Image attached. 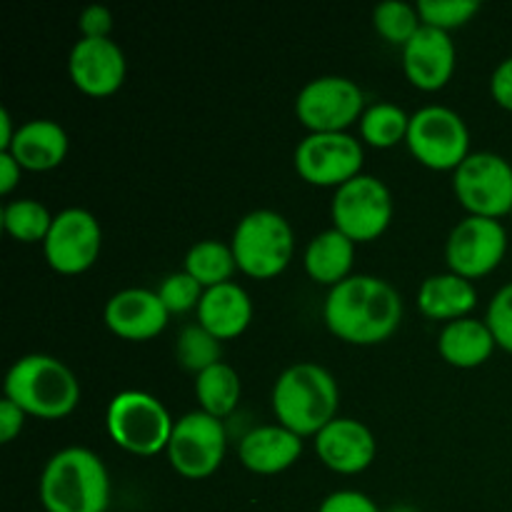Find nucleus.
<instances>
[{
    "label": "nucleus",
    "instance_id": "f257e3e1",
    "mask_svg": "<svg viewBox=\"0 0 512 512\" xmlns=\"http://www.w3.org/2000/svg\"><path fill=\"white\" fill-rule=\"evenodd\" d=\"M323 320L343 343L378 345L400 328L403 298L393 283L378 275H350L328 290Z\"/></svg>",
    "mask_w": 512,
    "mask_h": 512
},
{
    "label": "nucleus",
    "instance_id": "f03ea898",
    "mask_svg": "<svg viewBox=\"0 0 512 512\" xmlns=\"http://www.w3.org/2000/svg\"><path fill=\"white\" fill-rule=\"evenodd\" d=\"M38 493L45 512H108V468L90 448L70 445L50 455Z\"/></svg>",
    "mask_w": 512,
    "mask_h": 512
},
{
    "label": "nucleus",
    "instance_id": "7ed1b4c3",
    "mask_svg": "<svg viewBox=\"0 0 512 512\" xmlns=\"http://www.w3.org/2000/svg\"><path fill=\"white\" fill-rule=\"evenodd\" d=\"M273 413L300 438H315L338 418L340 388L335 375L318 363H295L273 385Z\"/></svg>",
    "mask_w": 512,
    "mask_h": 512
},
{
    "label": "nucleus",
    "instance_id": "20e7f679",
    "mask_svg": "<svg viewBox=\"0 0 512 512\" xmlns=\"http://www.w3.org/2000/svg\"><path fill=\"white\" fill-rule=\"evenodd\" d=\"M5 398L23 408L25 415L60 420L78 408L80 380L63 360L45 353H30L8 368Z\"/></svg>",
    "mask_w": 512,
    "mask_h": 512
},
{
    "label": "nucleus",
    "instance_id": "39448f33",
    "mask_svg": "<svg viewBox=\"0 0 512 512\" xmlns=\"http://www.w3.org/2000/svg\"><path fill=\"white\" fill-rule=\"evenodd\" d=\"M238 270L258 280L283 273L295 255V233L283 213L258 208L238 220L230 238Z\"/></svg>",
    "mask_w": 512,
    "mask_h": 512
},
{
    "label": "nucleus",
    "instance_id": "423d86ee",
    "mask_svg": "<svg viewBox=\"0 0 512 512\" xmlns=\"http://www.w3.org/2000/svg\"><path fill=\"white\" fill-rule=\"evenodd\" d=\"M105 428L110 440L125 453L153 458L168 450L175 420L155 395L143 390H123L108 403Z\"/></svg>",
    "mask_w": 512,
    "mask_h": 512
},
{
    "label": "nucleus",
    "instance_id": "0eeeda50",
    "mask_svg": "<svg viewBox=\"0 0 512 512\" xmlns=\"http://www.w3.org/2000/svg\"><path fill=\"white\" fill-rule=\"evenodd\" d=\"M408 150L430 170H458L470 155V130L463 115L448 105L430 103L410 115Z\"/></svg>",
    "mask_w": 512,
    "mask_h": 512
},
{
    "label": "nucleus",
    "instance_id": "6e6552de",
    "mask_svg": "<svg viewBox=\"0 0 512 512\" xmlns=\"http://www.w3.org/2000/svg\"><path fill=\"white\" fill-rule=\"evenodd\" d=\"M393 193L380 178L360 173L340 185L330 203L333 228L348 235L353 243H370L388 230L393 220Z\"/></svg>",
    "mask_w": 512,
    "mask_h": 512
},
{
    "label": "nucleus",
    "instance_id": "1a4fd4ad",
    "mask_svg": "<svg viewBox=\"0 0 512 512\" xmlns=\"http://www.w3.org/2000/svg\"><path fill=\"white\" fill-rule=\"evenodd\" d=\"M365 93L345 75L308 80L295 98V115L310 133H348L365 113Z\"/></svg>",
    "mask_w": 512,
    "mask_h": 512
},
{
    "label": "nucleus",
    "instance_id": "9d476101",
    "mask_svg": "<svg viewBox=\"0 0 512 512\" xmlns=\"http://www.w3.org/2000/svg\"><path fill=\"white\" fill-rule=\"evenodd\" d=\"M453 190L468 215L500 220L512 213V163L493 150L470 153L453 173Z\"/></svg>",
    "mask_w": 512,
    "mask_h": 512
},
{
    "label": "nucleus",
    "instance_id": "9b49d317",
    "mask_svg": "<svg viewBox=\"0 0 512 512\" xmlns=\"http://www.w3.org/2000/svg\"><path fill=\"white\" fill-rule=\"evenodd\" d=\"M228 450V433L223 420L193 410L175 420L168 443V460L178 475L188 480H205L223 465Z\"/></svg>",
    "mask_w": 512,
    "mask_h": 512
},
{
    "label": "nucleus",
    "instance_id": "f8f14e48",
    "mask_svg": "<svg viewBox=\"0 0 512 512\" xmlns=\"http://www.w3.org/2000/svg\"><path fill=\"white\" fill-rule=\"evenodd\" d=\"M300 178L318 188H335L363 173L365 148L350 133H308L293 155Z\"/></svg>",
    "mask_w": 512,
    "mask_h": 512
},
{
    "label": "nucleus",
    "instance_id": "ddd939ff",
    "mask_svg": "<svg viewBox=\"0 0 512 512\" xmlns=\"http://www.w3.org/2000/svg\"><path fill=\"white\" fill-rule=\"evenodd\" d=\"M508 253V230L500 220L465 215L445 240V260L450 273L460 278H483L503 263Z\"/></svg>",
    "mask_w": 512,
    "mask_h": 512
},
{
    "label": "nucleus",
    "instance_id": "4468645a",
    "mask_svg": "<svg viewBox=\"0 0 512 512\" xmlns=\"http://www.w3.org/2000/svg\"><path fill=\"white\" fill-rule=\"evenodd\" d=\"M103 250L100 220L85 208H65L53 218L43 243L45 260L60 275H80L93 268Z\"/></svg>",
    "mask_w": 512,
    "mask_h": 512
},
{
    "label": "nucleus",
    "instance_id": "2eb2a0df",
    "mask_svg": "<svg viewBox=\"0 0 512 512\" xmlns=\"http://www.w3.org/2000/svg\"><path fill=\"white\" fill-rule=\"evenodd\" d=\"M70 80L93 98H105L120 90L128 73L123 48L113 38H80L68 55Z\"/></svg>",
    "mask_w": 512,
    "mask_h": 512
},
{
    "label": "nucleus",
    "instance_id": "dca6fc26",
    "mask_svg": "<svg viewBox=\"0 0 512 512\" xmlns=\"http://www.w3.org/2000/svg\"><path fill=\"white\" fill-rule=\"evenodd\" d=\"M103 320L113 335L133 343L153 340L168 328L170 313L160 300L158 290L123 288L108 298Z\"/></svg>",
    "mask_w": 512,
    "mask_h": 512
},
{
    "label": "nucleus",
    "instance_id": "f3484780",
    "mask_svg": "<svg viewBox=\"0 0 512 512\" xmlns=\"http://www.w3.org/2000/svg\"><path fill=\"white\" fill-rule=\"evenodd\" d=\"M400 53H403L405 78L410 80V85L428 93L445 88L458 63L453 35L430 25H423Z\"/></svg>",
    "mask_w": 512,
    "mask_h": 512
},
{
    "label": "nucleus",
    "instance_id": "a211bd4d",
    "mask_svg": "<svg viewBox=\"0 0 512 512\" xmlns=\"http://www.w3.org/2000/svg\"><path fill=\"white\" fill-rule=\"evenodd\" d=\"M315 453L340 475H358L373 465L378 440L373 430L355 418H335L315 435Z\"/></svg>",
    "mask_w": 512,
    "mask_h": 512
},
{
    "label": "nucleus",
    "instance_id": "6ab92c4d",
    "mask_svg": "<svg viewBox=\"0 0 512 512\" xmlns=\"http://www.w3.org/2000/svg\"><path fill=\"white\" fill-rule=\"evenodd\" d=\"M240 463L255 475H278L303 455V438L285 425H258L240 440Z\"/></svg>",
    "mask_w": 512,
    "mask_h": 512
},
{
    "label": "nucleus",
    "instance_id": "aec40b11",
    "mask_svg": "<svg viewBox=\"0 0 512 512\" xmlns=\"http://www.w3.org/2000/svg\"><path fill=\"white\" fill-rule=\"evenodd\" d=\"M198 323L218 340H233L248 330L253 320V300L238 283H223L208 288L198 305Z\"/></svg>",
    "mask_w": 512,
    "mask_h": 512
},
{
    "label": "nucleus",
    "instance_id": "412c9836",
    "mask_svg": "<svg viewBox=\"0 0 512 512\" xmlns=\"http://www.w3.org/2000/svg\"><path fill=\"white\" fill-rule=\"evenodd\" d=\"M68 148L70 140L63 125L50 118H33L18 125L13 145L3 153L13 155L23 170L43 173V170L58 168L68 155Z\"/></svg>",
    "mask_w": 512,
    "mask_h": 512
},
{
    "label": "nucleus",
    "instance_id": "4be33fe9",
    "mask_svg": "<svg viewBox=\"0 0 512 512\" xmlns=\"http://www.w3.org/2000/svg\"><path fill=\"white\" fill-rule=\"evenodd\" d=\"M475 305H478V288L473 280L460 278L450 270L430 275L418 288V308L430 320L453 323V320L468 318Z\"/></svg>",
    "mask_w": 512,
    "mask_h": 512
},
{
    "label": "nucleus",
    "instance_id": "5701e85b",
    "mask_svg": "<svg viewBox=\"0 0 512 512\" xmlns=\"http://www.w3.org/2000/svg\"><path fill=\"white\" fill-rule=\"evenodd\" d=\"M498 348L493 330L485 320L478 318H460L453 323H445L438 335V350L445 363L453 368L470 370L488 363L493 350Z\"/></svg>",
    "mask_w": 512,
    "mask_h": 512
},
{
    "label": "nucleus",
    "instance_id": "b1692460",
    "mask_svg": "<svg viewBox=\"0 0 512 512\" xmlns=\"http://www.w3.org/2000/svg\"><path fill=\"white\" fill-rule=\"evenodd\" d=\"M355 245L358 243H353L338 228L323 230L305 245V273L318 285L335 288V285L350 278V270H353L355 263Z\"/></svg>",
    "mask_w": 512,
    "mask_h": 512
},
{
    "label": "nucleus",
    "instance_id": "393cba45",
    "mask_svg": "<svg viewBox=\"0 0 512 512\" xmlns=\"http://www.w3.org/2000/svg\"><path fill=\"white\" fill-rule=\"evenodd\" d=\"M240 395H243V383H240L238 370L225 360L195 375V398H198L200 410L213 418H228L238 408Z\"/></svg>",
    "mask_w": 512,
    "mask_h": 512
},
{
    "label": "nucleus",
    "instance_id": "a878e982",
    "mask_svg": "<svg viewBox=\"0 0 512 512\" xmlns=\"http://www.w3.org/2000/svg\"><path fill=\"white\" fill-rule=\"evenodd\" d=\"M183 270L188 275H193L205 290L215 288V285L230 283L233 273L238 270L235 263V255L230 243H220V240H198L188 248L185 253Z\"/></svg>",
    "mask_w": 512,
    "mask_h": 512
},
{
    "label": "nucleus",
    "instance_id": "bb28decb",
    "mask_svg": "<svg viewBox=\"0 0 512 512\" xmlns=\"http://www.w3.org/2000/svg\"><path fill=\"white\" fill-rule=\"evenodd\" d=\"M410 115L400 105L380 100L365 108L360 118V138L373 148H393L408 138Z\"/></svg>",
    "mask_w": 512,
    "mask_h": 512
},
{
    "label": "nucleus",
    "instance_id": "cd10ccee",
    "mask_svg": "<svg viewBox=\"0 0 512 512\" xmlns=\"http://www.w3.org/2000/svg\"><path fill=\"white\" fill-rule=\"evenodd\" d=\"M55 215L33 198H18L3 205V228L20 243H45Z\"/></svg>",
    "mask_w": 512,
    "mask_h": 512
},
{
    "label": "nucleus",
    "instance_id": "c85d7f7f",
    "mask_svg": "<svg viewBox=\"0 0 512 512\" xmlns=\"http://www.w3.org/2000/svg\"><path fill=\"white\" fill-rule=\"evenodd\" d=\"M373 28L378 30L380 38L403 50L405 43L423 28V20H420L418 5H410L405 0H385L373 8Z\"/></svg>",
    "mask_w": 512,
    "mask_h": 512
},
{
    "label": "nucleus",
    "instance_id": "c756f323",
    "mask_svg": "<svg viewBox=\"0 0 512 512\" xmlns=\"http://www.w3.org/2000/svg\"><path fill=\"white\" fill-rule=\"evenodd\" d=\"M223 340H218L215 335H210L208 330L200 323L188 325V328L180 330L178 343H175V358L190 373H203L210 365L220 363V355H223Z\"/></svg>",
    "mask_w": 512,
    "mask_h": 512
},
{
    "label": "nucleus",
    "instance_id": "7c9ffc66",
    "mask_svg": "<svg viewBox=\"0 0 512 512\" xmlns=\"http://www.w3.org/2000/svg\"><path fill=\"white\" fill-rule=\"evenodd\" d=\"M415 5H418L423 25L445 30V33L470 23L480 10L478 0H420Z\"/></svg>",
    "mask_w": 512,
    "mask_h": 512
},
{
    "label": "nucleus",
    "instance_id": "2f4dec72",
    "mask_svg": "<svg viewBox=\"0 0 512 512\" xmlns=\"http://www.w3.org/2000/svg\"><path fill=\"white\" fill-rule=\"evenodd\" d=\"M205 288L188 275L185 270L178 273H170L160 280L158 295L163 300V305L168 308V313H188V310H198L200 298H203Z\"/></svg>",
    "mask_w": 512,
    "mask_h": 512
},
{
    "label": "nucleus",
    "instance_id": "473e14b6",
    "mask_svg": "<svg viewBox=\"0 0 512 512\" xmlns=\"http://www.w3.org/2000/svg\"><path fill=\"white\" fill-rule=\"evenodd\" d=\"M485 323L493 330L495 343L512 353V283L503 285L493 295V300L488 305V313H485Z\"/></svg>",
    "mask_w": 512,
    "mask_h": 512
},
{
    "label": "nucleus",
    "instance_id": "72a5a7b5",
    "mask_svg": "<svg viewBox=\"0 0 512 512\" xmlns=\"http://www.w3.org/2000/svg\"><path fill=\"white\" fill-rule=\"evenodd\" d=\"M318 512H383L370 495L360 490H335L320 503Z\"/></svg>",
    "mask_w": 512,
    "mask_h": 512
},
{
    "label": "nucleus",
    "instance_id": "f704fd0d",
    "mask_svg": "<svg viewBox=\"0 0 512 512\" xmlns=\"http://www.w3.org/2000/svg\"><path fill=\"white\" fill-rule=\"evenodd\" d=\"M78 30L80 38H110L113 30V13L105 5H88L83 13L78 15Z\"/></svg>",
    "mask_w": 512,
    "mask_h": 512
},
{
    "label": "nucleus",
    "instance_id": "c9c22d12",
    "mask_svg": "<svg viewBox=\"0 0 512 512\" xmlns=\"http://www.w3.org/2000/svg\"><path fill=\"white\" fill-rule=\"evenodd\" d=\"M490 95L500 108L512 110V55L500 60V65L490 75Z\"/></svg>",
    "mask_w": 512,
    "mask_h": 512
},
{
    "label": "nucleus",
    "instance_id": "e433bc0d",
    "mask_svg": "<svg viewBox=\"0 0 512 512\" xmlns=\"http://www.w3.org/2000/svg\"><path fill=\"white\" fill-rule=\"evenodd\" d=\"M25 418H28L25 410L18 408L13 400H0V440H3V443H13L20 435V430H23Z\"/></svg>",
    "mask_w": 512,
    "mask_h": 512
},
{
    "label": "nucleus",
    "instance_id": "4c0bfd02",
    "mask_svg": "<svg viewBox=\"0 0 512 512\" xmlns=\"http://www.w3.org/2000/svg\"><path fill=\"white\" fill-rule=\"evenodd\" d=\"M20 175H23V168H20L18 160L10 153H0V193H13L20 183Z\"/></svg>",
    "mask_w": 512,
    "mask_h": 512
},
{
    "label": "nucleus",
    "instance_id": "58836bf2",
    "mask_svg": "<svg viewBox=\"0 0 512 512\" xmlns=\"http://www.w3.org/2000/svg\"><path fill=\"white\" fill-rule=\"evenodd\" d=\"M15 133H18V125L13 123V115L8 108H0V153L13 145Z\"/></svg>",
    "mask_w": 512,
    "mask_h": 512
},
{
    "label": "nucleus",
    "instance_id": "ea45409f",
    "mask_svg": "<svg viewBox=\"0 0 512 512\" xmlns=\"http://www.w3.org/2000/svg\"><path fill=\"white\" fill-rule=\"evenodd\" d=\"M388 512H420V510L413 508V505H395V508H390Z\"/></svg>",
    "mask_w": 512,
    "mask_h": 512
},
{
    "label": "nucleus",
    "instance_id": "a19ab883",
    "mask_svg": "<svg viewBox=\"0 0 512 512\" xmlns=\"http://www.w3.org/2000/svg\"><path fill=\"white\" fill-rule=\"evenodd\" d=\"M510 215H512V213H510Z\"/></svg>",
    "mask_w": 512,
    "mask_h": 512
}]
</instances>
